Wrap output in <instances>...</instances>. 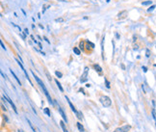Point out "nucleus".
Here are the masks:
<instances>
[{"mask_svg": "<svg viewBox=\"0 0 156 132\" xmlns=\"http://www.w3.org/2000/svg\"><path fill=\"white\" fill-rule=\"evenodd\" d=\"M32 74H33V76L35 77V79H36V81L38 82V84H39L40 86L42 87V89H43V93H44V95L46 96V97H47V99H48V102L50 103V104H52L53 103V101H52V99H51V97H50V95H49V93H48V91H47V89H46V87H45V85L43 84V82L42 81V80L40 79L39 77L37 76V75L35 74L34 72L32 71Z\"/></svg>", "mask_w": 156, "mask_h": 132, "instance_id": "nucleus-1", "label": "nucleus"}, {"mask_svg": "<svg viewBox=\"0 0 156 132\" xmlns=\"http://www.w3.org/2000/svg\"><path fill=\"white\" fill-rule=\"evenodd\" d=\"M99 101L104 107H109V106H111V104H112L111 98L109 97H107V96H101L99 97Z\"/></svg>", "mask_w": 156, "mask_h": 132, "instance_id": "nucleus-2", "label": "nucleus"}, {"mask_svg": "<svg viewBox=\"0 0 156 132\" xmlns=\"http://www.w3.org/2000/svg\"><path fill=\"white\" fill-rule=\"evenodd\" d=\"M130 129H131V126H130L129 124H126V125H123L121 127H119L117 129H115V131L113 132H128Z\"/></svg>", "mask_w": 156, "mask_h": 132, "instance_id": "nucleus-3", "label": "nucleus"}, {"mask_svg": "<svg viewBox=\"0 0 156 132\" xmlns=\"http://www.w3.org/2000/svg\"><path fill=\"white\" fill-rule=\"evenodd\" d=\"M88 71H89V68L86 67L85 69H84V72H83L82 76H81V83H84V82H86L87 80H88Z\"/></svg>", "mask_w": 156, "mask_h": 132, "instance_id": "nucleus-4", "label": "nucleus"}, {"mask_svg": "<svg viewBox=\"0 0 156 132\" xmlns=\"http://www.w3.org/2000/svg\"><path fill=\"white\" fill-rule=\"evenodd\" d=\"M3 98H4L5 100H7V101H8L9 103H10V104H11V106H12V107H13L14 111H15V112H16V113H17V107H16V105H15V104H14V102L12 101V100H11V98H10V97H7V96H6V95H4V96H3Z\"/></svg>", "mask_w": 156, "mask_h": 132, "instance_id": "nucleus-5", "label": "nucleus"}, {"mask_svg": "<svg viewBox=\"0 0 156 132\" xmlns=\"http://www.w3.org/2000/svg\"><path fill=\"white\" fill-rule=\"evenodd\" d=\"M128 16V12L127 11H121V13L118 14V18L119 19H124V18H126V17Z\"/></svg>", "mask_w": 156, "mask_h": 132, "instance_id": "nucleus-6", "label": "nucleus"}, {"mask_svg": "<svg viewBox=\"0 0 156 132\" xmlns=\"http://www.w3.org/2000/svg\"><path fill=\"white\" fill-rule=\"evenodd\" d=\"M66 99H67V101L69 102V107L71 108V110L73 111V112H74V113H75V114H77V110L75 109V107H74V106H73V104H72V103H71V101H70V100H69V97H66Z\"/></svg>", "mask_w": 156, "mask_h": 132, "instance_id": "nucleus-7", "label": "nucleus"}, {"mask_svg": "<svg viewBox=\"0 0 156 132\" xmlns=\"http://www.w3.org/2000/svg\"><path fill=\"white\" fill-rule=\"evenodd\" d=\"M59 113H60V115L62 116V118H63V120L65 121L66 123H68V119H67V116H66L65 112H64V110L61 108V107H59Z\"/></svg>", "mask_w": 156, "mask_h": 132, "instance_id": "nucleus-8", "label": "nucleus"}, {"mask_svg": "<svg viewBox=\"0 0 156 132\" xmlns=\"http://www.w3.org/2000/svg\"><path fill=\"white\" fill-rule=\"evenodd\" d=\"M86 44H87V45H86V48L87 49H89V50H90V45H91L92 49L95 48V44H93L92 42H90V41H86Z\"/></svg>", "mask_w": 156, "mask_h": 132, "instance_id": "nucleus-9", "label": "nucleus"}, {"mask_svg": "<svg viewBox=\"0 0 156 132\" xmlns=\"http://www.w3.org/2000/svg\"><path fill=\"white\" fill-rule=\"evenodd\" d=\"M94 69H95L97 72H99V73L102 72V69H101V67H100L99 65H97V64H95V65H94Z\"/></svg>", "mask_w": 156, "mask_h": 132, "instance_id": "nucleus-10", "label": "nucleus"}, {"mask_svg": "<svg viewBox=\"0 0 156 132\" xmlns=\"http://www.w3.org/2000/svg\"><path fill=\"white\" fill-rule=\"evenodd\" d=\"M10 71H11V73H12V74H13V76L15 77V79H16V80L17 81V83L19 84V85H21V82H20V80L18 79V77H17V75H16V73H15V72L13 71V70H10Z\"/></svg>", "mask_w": 156, "mask_h": 132, "instance_id": "nucleus-11", "label": "nucleus"}, {"mask_svg": "<svg viewBox=\"0 0 156 132\" xmlns=\"http://www.w3.org/2000/svg\"><path fill=\"white\" fill-rule=\"evenodd\" d=\"M60 124H61V127H62V129H63V131L64 132H69L68 130H67V128H66L65 126V123H64V122L62 121V122H60Z\"/></svg>", "mask_w": 156, "mask_h": 132, "instance_id": "nucleus-12", "label": "nucleus"}, {"mask_svg": "<svg viewBox=\"0 0 156 132\" xmlns=\"http://www.w3.org/2000/svg\"><path fill=\"white\" fill-rule=\"evenodd\" d=\"M55 82H56L57 84V86H58V88L60 89V91L61 92H64V89H63V87H62V85H61V83L58 81V80H55Z\"/></svg>", "mask_w": 156, "mask_h": 132, "instance_id": "nucleus-13", "label": "nucleus"}, {"mask_svg": "<svg viewBox=\"0 0 156 132\" xmlns=\"http://www.w3.org/2000/svg\"><path fill=\"white\" fill-rule=\"evenodd\" d=\"M73 52L76 54V55H80L81 54V50L78 48V47H74L73 48Z\"/></svg>", "mask_w": 156, "mask_h": 132, "instance_id": "nucleus-14", "label": "nucleus"}, {"mask_svg": "<svg viewBox=\"0 0 156 132\" xmlns=\"http://www.w3.org/2000/svg\"><path fill=\"white\" fill-rule=\"evenodd\" d=\"M77 127L80 132H84V127H83V125L80 123H77Z\"/></svg>", "mask_w": 156, "mask_h": 132, "instance_id": "nucleus-15", "label": "nucleus"}, {"mask_svg": "<svg viewBox=\"0 0 156 132\" xmlns=\"http://www.w3.org/2000/svg\"><path fill=\"white\" fill-rule=\"evenodd\" d=\"M79 49H81V50H84V49H85V43H84V42H81V43H80V44H79Z\"/></svg>", "mask_w": 156, "mask_h": 132, "instance_id": "nucleus-16", "label": "nucleus"}, {"mask_svg": "<svg viewBox=\"0 0 156 132\" xmlns=\"http://www.w3.org/2000/svg\"><path fill=\"white\" fill-rule=\"evenodd\" d=\"M43 112H44L45 114L47 115L48 117H50V116H51V114H50V111H49V108H44V110H43Z\"/></svg>", "mask_w": 156, "mask_h": 132, "instance_id": "nucleus-17", "label": "nucleus"}, {"mask_svg": "<svg viewBox=\"0 0 156 132\" xmlns=\"http://www.w3.org/2000/svg\"><path fill=\"white\" fill-rule=\"evenodd\" d=\"M151 114H152V118H153V120H154V121H155V119H156L155 108H152V110H151Z\"/></svg>", "mask_w": 156, "mask_h": 132, "instance_id": "nucleus-18", "label": "nucleus"}, {"mask_svg": "<svg viewBox=\"0 0 156 132\" xmlns=\"http://www.w3.org/2000/svg\"><path fill=\"white\" fill-rule=\"evenodd\" d=\"M76 116H77V118L79 120H82L83 119V115L81 112H79V111H77V114H76Z\"/></svg>", "mask_w": 156, "mask_h": 132, "instance_id": "nucleus-19", "label": "nucleus"}, {"mask_svg": "<svg viewBox=\"0 0 156 132\" xmlns=\"http://www.w3.org/2000/svg\"><path fill=\"white\" fill-rule=\"evenodd\" d=\"M55 74H56V76H57V77H59V78H62V77H63L62 72H60V71H55Z\"/></svg>", "mask_w": 156, "mask_h": 132, "instance_id": "nucleus-20", "label": "nucleus"}, {"mask_svg": "<svg viewBox=\"0 0 156 132\" xmlns=\"http://www.w3.org/2000/svg\"><path fill=\"white\" fill-rule=\"evenodd\" d=\"M151 4V0H149V1H144V2H142V5H144V6H147V5H150Z\"/></svg>", "mask_w": 156, "mask_h": 132, "instance_id": "nucleus-21", "label": "nucleus"}, {"mask_svg": "<svg viewBox=\"0 0 156 132\" xmlns=\"http://www.w3.org/2000/svg\"><path fill=\"white\" fill-rule=\"evenodd\" d=\"M27 122H28V123H29V125H30L31 129L33 130V132H37V131H36V129H35V128H34V126L32 125V123H31V122H30V121H29V120H28V119H27Z\"/></svg>", "mask_w": 156, "mask_h": 132, "instance_id": "nucleus-22", "label": "nucleus"}, {"mask_svg": "<svg viewBox=\"0 0 156 132\" xmlns=\"http://www.w3.org/2000/svg\"><path fill=\"white\" fill-rule=\"evenodd\" d=\"M49 7H50V5H49V4H47V5H43V13H44V12H45V10L48 9Z\"/></svg>", "mask_w": 156, "mask_h": 132, "instance_id": "nucleus-23", "label": "nucleus"}, {"mask_svg": "<svg viewBox=\"0 0 156 132\" xmlns=\"http://www.w3.org/2000/svg\"><path fill=\"white\" fill-rule=\"evenodd\" d=\"M55 21H56V22H64V21H65V19H64L63 18H56V19H55Z\"/></svg>", "mask_w": 156, "mask_h": 132, "instance_id": "nucleus-24", "label": "nucleus"}, {"mask_svg": "<svg viewBox=\"0 0 156 132\" xmlns=\"http://www.w3.org/2000/svg\"><path fill=\"white\" fill-rule=\"evenodd\" d=\"M104 81H105V84H106V87H107V88H110V82H109L108 80L106 79V78H105V79H104Z\"/></svg>", "mask_w": 156, "mask_h": 132, "instance_id": "nucleus-25", "label": "nucleus"}, {"mask_svg": "<svg viewBox=\"0 0 156 132\" xmlns=\"http://www.w3.org/2000/svg\"><path fill=\"white\" fill-rule=\"evenodd\" d=\"M154 9H155V5H152L151 7H150L149 9L147 10V12H149V13H150V12H152V11H153Z\"/></svg>", "mask_w": 156, "mask_h": 132, "instance_id": "nucleus-26", "label": "nucleus"}, {"mask_svg": "<svg viewBox=\"0 0 156 132\" xmlns=\"http://www.w3.org/2000/svg\"><path fill=\"white\" fill-rule=\"evenodd\" d=\"M146 53H147V54H146L147 57H149V56H150V50H149V49H147V50H146Z\"/></svg>", "mask_w": 156, "mask_h": 132, "instance_id": "nucleus-27", "label": "nucleus"}, {"mask_svg": "<svg viewBox=\"0 0 156 132\" xmlns=\"http://www.w3.org/2000/svg\"><path fill=\"white\" fill-rule=\"evenodd\" d=\"M0 45H1V46H2V48H3V49H5V50H6V47H5L4 44H3V42H2V41H1V39H0Z\"/></svg>", "mask_w": 156, "mask_h": 132, "instance_id": "nucleus-28", "label": "nucleus"}, {"mask_svg": "<svg viewBox=\"0 0 156 132\" xmlns=\"http://www.w3.org/2000/svg\"><path fill=\"white\" fill-rule=\"evenodd\" d=\"M24 34H25V35H29V31H28V29H27V28H25V29H24Z\"/></svg>", "mask_w": 156, "mask_h": 132, "instance_id": "nucleus-29", "label": "nucleus"}, {"mask_svg": "<svg viewBox=\"0 0 156 132\" xmlns=\"http://www.w3.org/2000/svg\"><path fill=\"white\" fill-rule=\"evenodd\" d=\"M0 73H1V75H2V76H3V77H4L5 79H7V77H6V75H5L4 73H3V72H2V71H1V70H0Z\"/></svg>", "mask_w": 156, "mask_h": 132, "instance_id": "nucleus-30", "label": "nucleus"}, {"mask_svg": "<svg viewBox=\"0 0 156 132\" xmlns=\"http://www.w3.org/2000/svg\"><path fill=\"white\" fill-rule=\"evenodd\" d=\"M142 69H143L144 72H147V67H143V68H142Z\"/></svg>", "mask_w": 156, "mask_h": 132, "instance_id": "nucleus-31", "label": "nucleus"}, {"mask_svg": "<svg viewBox=\"0 0 156 132\" xmlns=\"http://www.w3.org/2000/svg\"><path fill=\"white\" fill-rule=\"evenodd\" d=\"M1 107H2V109H3L4 111H7V108H6L4 105H1Z\"/></svg>", "mask_w": 156, "mask_h": 132, "instance_id": "nucleus-32", "label": "nucleus"}, {"mask_svg": "<svg viewBox=\"0 0 156 132\" xmlns=\"http://www.w3.org/2000/svg\"><path fill=\"white\" fill-rule=\"evenodd\" d=\"M3 117H4L5 121H6V122H8V118H7V117H6V116H5V115H3Z\"/></svg>", "mask_w": 156, "mask_h": 132, "instance_id": "nucleus-33", "label": "nucleus"}, {"mask_svg": "<svg viewBox=\"0 0 156 132\" xmlns=\"http://www.w3.org/2000/svg\"><path fill=\"white\" fill-rule=\"evenodd\" d=\"M152 104H153V108H155V101L152 100Z\"/></svg>", "mask_w": 156, "mask_h": 132, "instance_id": "nucleus-34", "label": "nucleus"}, {"mask_svg": "<svg viewBox=\"0 0 156 132\" xmlns=\"http://www.w3.org/2000/svg\"><path fill=\"white\" fill-rule=\"evenodd\" d=\"M43 39H44V41H46V42H47L48 44H50V43H49V41H48L47 39H46V38H45V37H44V38H43Z\"/></svg>", "mask_w": 156, "mask_h": 132, "instance_id": "nucleus-35", "label": "nucleus"}, {"mask_svg": "<svg viewBox=\"0 0 156 132\" xmlns=\"http://www.w3.org/2000/svg\"><path fill=\"white\" fill-rule=\"evenodd\" d=\"M121 68H122L123 70H125V67H124V65H123V64H121Z\"/></svg>", "mask_w": 156, "mask_h": 132, "instance_id": "nucleus-36", "label": "nucleus"}, {"mask_svg": "<svg viewBox=\"0 0 156 132\" xmlns=\"http://www.w3.org/2000/svg\"><path fill=\"white\" fill-rule=\"evenodd\" d=\"M38 18H42V16H41V14H38Z\"/></svg>", "mask_w": 156, "mask_h": 132, "instance_id": "nucleus-37", "label": "nucleus"}, {"mask_svg": "<svg viewBox=\"0 0 156 132\" xmlns=\"http://www.w3.org/2000/svg\"><path fill=\"white\" fill-rule=\"evenodd\" d=\"M116 36H117V38H118V39H119V38H120V35H119V34H118V33H116Z\"/></svg>", "mask_w": 156, "mask_h": 132, "instance_id": "nucleus-38", "label": "nucleus"}, {"mask_svg": "<svg viewBox=\"0 0 156 132\" xmlns=\"http://www.w3.org/2000/svg\"><path fill=\"white\" fill-rule=\"evenodd\" d=\"M58 1H62V2H65L66 0H58Z\"/></svg>", "mask_w": 156, "mask_h": 132, "instance_id": "nucleus-39", "label": "nucleus"}, {"mask_svg": "<svg viewBox=\"0 0 156 132\" xmlns=\"http://www.w3.org/2000/svg\"><path fill=\"white\" fill-rule=\"evenodd\" d=\"M18 132H23V130H21V129H19V130H18Z\"/></svg>", "mask_w": 156, "mask_h": 132, "instance_id": "nucleus-40", "label": "nucleus"}, {"mask_svg": "<svg viewBox=\"0 0 156 132\" xmlns=\"http://www.w3.org/2000/svg\"><path fill=\"white\" fill-rule=\"evenodd\" d=\"M0 132H2V131H0Z\"/></svg>", "mask_w": 156, "mask_h": 132, "instance_id": "nucleus-41", "label": "nucleus"}]
</instances>
